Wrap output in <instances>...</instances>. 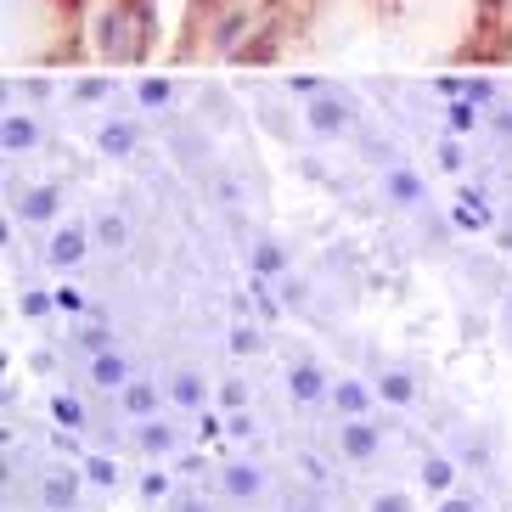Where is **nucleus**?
Returning a JSON list of instances; mask_svg holds the SVG:
<instances>
[{
	"label": "nucleus",
	"mask_w": 512,
	"mask_h": 512,
	"mask_svg": "<svg viewBox=\"0 0 512 512\" xmlns=\"http://www.w3.org/2000/svg\"><path fill=\"white\" fill-rule=\"evenodd\" d=\"M96 40H102L107 62H136L141 46H147V17H141L136 0H130V6H113V12H102Z\"/></svg>",
	"instance_id": "obj_1"
},
{
	"label": "nucleus",
	"mask_w": 512,
	"mask_h": 512,
	"mask_svg": "<svg viewBox=\"0 0 512 512\" xmlns=\"http://www.w3.org/2000/svg\"><path fill=\"white\" fill-rule=\"evenodd\" d=\"M338 451H344V462H372L377 451H383V428L366 417H344V428H338Z\"/></svg>",
	"instance_id": "obj_2"
},
{
	"label": "nucleus",
	"mask_w": 512,
	"mask_h": 512,
	"mask_svg": "<svg viewBox=\"0 0 512 512\" xmlns=\"http://www.w3.org/2000/svg\"><path fill=\"white\" fill-rule=\"evenodd\" d=\"M79 484H91L79 467H51L40 479V507L46 512H74L79 507Z\"/></svg>",
	"instance_id": "obj_3"
},
{
	"label": "nucleus",
	"mask_w": 512,
	"mask_h": 512,
	"mask_svg": "<svg viewBox=\"0 0 512 512\" xmlns=\"http://www.w3.org/2000/svg\"><path fill=\"white\" fill-rule=\"evenodd\" d=\"M220 496L242 501V507L259 501V496H265V467H259V462H226V467H220Z\"/></svg>",
	"instance_id": "obj_4"
},
{
	"label": "nucleus",
	"mask_w": 512,
	"mask_h": 512,
	"mask_svg": "<svg viewBox=\"0 0 512 512\" xmlns=\"http://www.w3.org/2000/svg\"><path fill=\"white\" fill-rule=\"evenodd\" d=\"M164 394H169V389H158L152 377H130V383L119 389V406H124V417H130V422H141V417H158Z\"/></svg>",
	"instance_id": "obj_5"
},
{
	"label": "nucleus",
	"mask_w": 512,
	"mask_h": 512,
	"mask_svg": "<svg viewBox=\"0 0 512 512\" xmlns=\"http://www.w3.org/2000/svg\"><path fill=\"white\" fill-rule=\"evenodd\" d=\"M287 394L304 400V406H316V400H327V394H332V377L321 372L316 361H299L293 372H287Z\"/></svg>",
	"instance_id": "obj_6"
},
{
	"label": "nucleus",
	"mask_w": 512,
	"mask_h": 512,
	"mask_svg": "<svg viewBox=\"0 0 512 512\" xmlns=\"http://www.w3.org/2000/svg\"><path fill=\"white\" fill-rule=\"evenodd\" d=\"M136 451L175 456V451H181V428H175V422H158V417H141L136 422Z\"/></svg>",
	"instance_id": "obj_7"
},
{
	"label": "nucleus",
	"mask_w": 512,
	"mask_h": 512,
	"mask_svg": "<svg viewBox=\"0 0 512 512\" xmlns=\"http://www.w3.org/2000/svg\"><path fill=\"white\" fill-rule=\"evenodd\" d=\"M327 400H332V411H344V417H372V400H377V394L366 389L361 377H338Z\"/></svg>",
	"instance_id": "obj_8"
},
{
	"label": "nucleus",
	"mask_w": 512,
	"mask_h": 512,
	"mask_svg": "<svg viewBox=\"0 0 512 512\" xmlns=\"http://www.w3.org/2000/svg\"><path fill=\"white\" fill-rule=\"evenodd\" d=\"M169 400H175L181 411H203L209 406V383H203V372H192V366L169 372Z\"/></svg>",
	"instance_id": "obj_9"
},
{
	"label": "nucleus",
	"mask_w": 512,
	"mask_h": 512,
	"mask_svg": "<svg viewBox=\"0 0 512 512\" xmlns=\"http://www.w3.org/2000/svg\"><path fill=\"white\" fill-rule=\"evenodd\" d=\"M130 361H124V355H113V349H102V355H91V383L96 389H124V383H130Z\"/></svg>",
	"instance_id": "obj_10"
},
{
	"label": "nucleus",
	"mask_w": 512,
	"mask_h": 512,
	"mask_svg": "<svg viewBox=\"0 0 512 512\" xmlns=\"http://www.w3.org/2000/svg\"><path fill=\"white\" fill-rule=\"evenodd\" d=\"M46 259H51V265H62V271H68V265H79V259H85V231H79V226H62L57 237H51Z\"/></svg>",
	"instance_id": "obj_11"
},
{
	"label": "nucleus",
	"mask_w": 512,
	"mask_h": 512,
	"mask_svg": "<svg viewBox=\"0 0 512 512\" xmlns=\"http://www.w3.org/2000/svg\"><path fill=\"white\" fill-rule=\"evenodd\" d=\"M310 124H316L321 136H338V130H349V107L332 102V96H316L310 102Z\"/></svg>",
	"instance_id": "obj_12"
},
{
	"label": "nucleus",
	"mask_w": 512,
	"mask_h": 512,
	"mask_svg": "<svg viewBox=\"0 0 512 512\" xmlns=\"http://www.w3.org/2000/svg\"><path fill=\"white\" fill-rule=\"evenodd\" d=\"M377 400H389V406H411V400H417V377L400 372V366L383 372V377H377Z\"/></svg>",
	"instance_id": "obj_13"
},
{
	"label": "nucleus",
	"mask_w": 512,
	"mask_h": 512,
	"mask_svg": "<svg viewBox=\"0 0 512 512\" xmlns=\"http://www.w3.org/2000/svg\"><path fill=\"white\" fill-rule=\"evenodd\" d=\"M422 484H428L434 496H451V484H456V462H451V456H428V462H422Z\"/></svg>",
	"instance_id": "obj_14"
},
{
	"label": "nucleus",
	"mask_w": 512,
	"mask_h": 512,
	"mask_svg": "<svg viewBox=\"0 0 512 512\" xmlns=\"http://www.w3.org/2000/svg\"><path fill=\"white\" fill-rule=\"evenodd\" d=\"M389 197L411 209V203H422V181H417V175H406V169H394V175H389Z\"/></svg>",
	"instance_id": "obj_15"
},
{
	"label": "nucleus",
	"mask_w": 512,
	"mask_h": 512,
	"mask_svg": "<svg viewBox=\"0 0 512 512\" xmlns=\"http://www.w3.org/2000/svg\"><path fill=\"white\" fill-rule=\"evenodd\" d=\"M130 147H136V130H130V124H107V130H102V152L130 158Z\"/></svg>",
	"instance_id": "obj_16"
},
{
	"label": "nucleus",
	"mask_w": 512,
	"mask_h": 512,
	"mask_svg": "<svg viewBox=\"0 0 512 512\" xmlns=\"http://www.w3.org/2000/svg\"><path fill=\"white\" fill-rule=\"evenodd\" d=\"M96 237H102V248H124V242H130L124 214H102V220H96Z\"/></svg>",
	"instance_id": "obj_17"
},
{
	"label": "nucleus",
	"mask_w": 512,
	"mask_h": 512,
	"mask_svg": "<svg viewBox=\"0 0 512 512\" xmlns=\"http://www.w3.org/2000/svg\"><path fill=\"white\" fill-rule=\"evenodd\" d=\"M51 214H57V192H46V186H40V192L23 197V220H51Z\"/></svg>",
	"instance_id": "obj_18"
},
{
	"label": "nucleus",
	"mask_w": 512,
	"mask_h": 512,
	"mask_svg": "<svg viewBox=\"0 0 512 512\" xmlns=\"http://www.w3.org/2000/svg\"><path fill=\"white\" fill-rule=\"evenodd\" d=\"M51 417H57L62 428H85V406H79L74 394H57V400H51Z\"/></svg>",
	"instance_id": "obj_19"
},
{
	"label": "nucleus",
	"mask_w": 512,
	"mask_h": 512,
	"mask_svg": "<svg viewBox=\"0 0 512 512\" xmlns=\"http://www.w3.org/2000/svg\"><path fill=\"white\" fill-rule=\"evenodd\" d=\"M366 512H417V501H411L406 490H377Z\"/></svg>",
	"instance_id": "obj_20"
},
{
	"label": "nucleus",
	"mask_w": 512,
	"mask_h": 512,
	"mask_svg": "<svg viewBox=\"0 0 512 512\" xmlns=\"http://www.w3.org/2000/svg\"><path fill=\"white\" fill-rule=\"evenodd\" d=\"M85 479L102 484V490H113V484H119V467L107 462V456H91V462H85Z\"/></svg>",
	"instance_id": "obj_21"
},
{
	"label": "nucleus",
	"mask_w": 512,
	"mask_h": 512,
	"mask_svg": "<svg viewBox=\"0 0 512 512\" xmlns=\"http://www.w3.org/2000/svg\"><path fill=\"white\" fill-rule=\"evenodd\" d=\"M6 147H12V152H29V147H34V124H29V119H6Z\"/></svg>",
	"instance_id": "obj_22"
},
{
	"label": "nucleus",
	"mask_w": 512,
	"mask_h": 512,
	"mask_svg": "<svg viewBox=\"0 0 512 512\" xmlns=\"http://www.w3.org/2000/svg\"><path fill=\"white\" fill-rule=\"evenodd\" d=\"M254 265H259L265 276H271V271H282V265H287V254L276 248V242H259V248H254Z\"/></svg>",
	"instance_id": "obj_23"
},
{
	"label": "nucleus",
	"mask_w": 512,
	"mask_h": 512,
	"mask_svg": "<svg viewBox=\"0 0 512 512\" xmlns=\"http://www.w3.org/2000/svg\"><path fill=\"white\" fill-rule=\"evenodd\" d=\"M141 496H147V501L169 496V473H164V467H147V473H141Z\"/></svg>",
	"instance_id": "obj_24"
},
{
	"label": "nucleus",
	"mask_w": 512,
	"mask_h": 512,
	"mask_svg": "<svg viewBox=\"0 0 512 512\" xmlns=\"http://www.w3.org/2000/svg\"><path fill=\"white\" fill-rule=\"evenodd\" d=\"M220 406H248V383H226L220 389Z\"/></svg>",
	"instance_id": "obj_25"
},
{
	"label": "nucleus",
	"mask_w": 512,
	"mask_h": 512,
	"mask_svg": "<svg viewBox=\"0 0 512 512\" xmlns=\"http://www.w3.org/2000/svg\"><path fill=\"white\" fill-rule=\"evenodd\" d=\"M141 102H169V85H164V79H147V85H141Z\"/></svg>",
	"instance_id": "obj_26"
},
{
	"label": "nucleus",
	"mask_w": 512,
	"mask_h": 512,
	"mask_svg": "<svg viewBox=\"0 0 512 512\" xmlns=\"http://www.w3.org/2000/svg\"><path fill=\"white\" fill-rule=\"evenodd\" d=\"M439 512H479V501H473V496H445V501H439Z\"/></svg>",
	"instance_id": "obj_27"
},
{
	"label": "nucleus",
	"mask_w": 512,
	"mask_h": 512,
	"mask_svg": "<svg viewBox=\"0 0 512 512\" xmlns=\"http://www.w3.org/2000/svg\"><path fill=\"white\" fill-rule=\"evenodd\" d=\"M231 349H237V355H254V349H259V338H254V332H248V327H242L237 338H231Z\"/></svg>",
	"instance_id": "obj_28"
},
{
	"label": "nucleus",
	"mask_w": 512,
	"mask_h": 512,
	"mask_svg": "<svg viewBox=\"0 0 512 512\" xmlns=\"http://www.w3.org/2000/svg\"><path fill=\"white\" fill-rule=\"evenodd\" d=\"M299 467H304V479H316V484H321V479H327V467H321V462H316V456H299Z\"/></svg>",
	"instance_id": "obj_29"
},
{
	"label": "nucleus",
	"mask_w": 512,
	"mask_h": 512,
	"mask_svg": "<svg viewBox=\"0 0 512 512\" xmlns=\"http://www.w3.org/2000/svg\"><path fill=\"white\" fill-rule=\"evenodd\" d=\"M175 512H209V507H203V501H181Z\"/></svg>",
	"instance_id": "obj_30"
},
{
	"label": "nucleus",
	"mask_w": 512,
	"mask_h": 512,
	"mask_svg": "<svg viewBox=\"0 0 512 512\" xmlns=\"http://www.w3.org/2000/svg\"><path fill=\"white\" fill-rule=\"evenodd\" d=\"M287 512H316V507H287Z\"/></svg>",
	"instance_id": "obj_31"
}]
</instances>
